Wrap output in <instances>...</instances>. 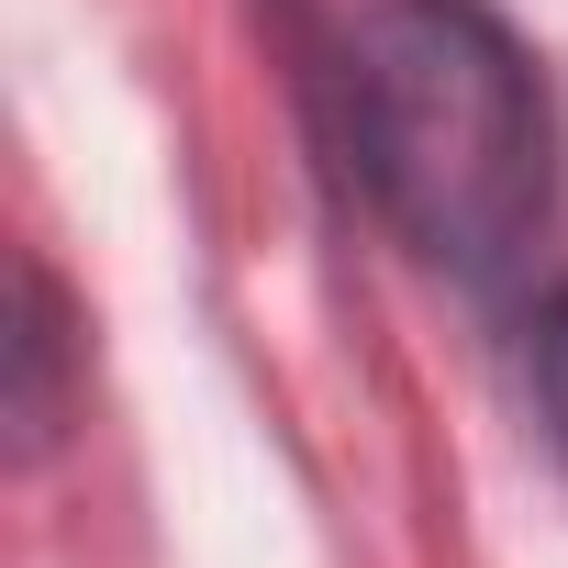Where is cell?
I'll return each mask as SVG.
<instances>
[{
  "label": "cell",
  "instance_id": "7a4b0ae2",
  "mask_svg": "<svg viewBox=\"0 0 568 568\" xmlns=\"http://www.w3.org/2000/svg\"><path fill=\"white\" fill-rule=\"evenodd\" d=\"M535 402H546V435L568 446V291L535 313Z\"/></svg>",
  "mask_w": 568,
  "mask_h": 568
},
{
  "label": "cell",
  "instance_id": "6da1fadb",
  "mask_svg": "<svg viewBox=\"0 0 568 568\" xmlns=\"http://www.w3.org/2000/svg\"><path fill=\"white\" fill-rule=\"evenodd\" d=\"M346 123L379 212L435 267H501L546 223V101L479 0H379L346 45Z\"/></svg>",
  "mask_w": 568,
  "mask_h": 568
}]
</instances>
